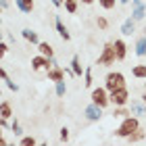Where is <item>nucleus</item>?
Here are the masks:
<instances>
[{"label": "nucleus", "instance_id": "1a4fd4ad", "mask_svg": "<svg viewBox=\"0 0 146 146\" xmlns=\"http://www.w3.org/2000/svg\"><path fill=\"white\" fill-rule=\"evenodd\" d=\"M115 52H117V61H123L125 54H127V46H125L123 40H115Z\"/></svg>", "mask_w": 146, "mask_h": 146}, {"label": "nucleus", "instance_id": "f257e3e1", "mask_svg": "<svg viewBox=\"0 0 146 146\" xmlns=\"http://www.w3.org/2000/svg\"><path fill=\"white\" fill-rule=\"evenodd\" d=\"M140 127V123H138V117H123V121L121 125H119V129H117V136H121V138H129L134 131Z\"/></svg>", "mask_w": 146, "mask_h": 146}, {"label": "nucleus", "instance_id": "a878e982", "mask_svg": "<svg viewBox=\"0 0 146 146\" xmlns=\"http://www.w3.org/2000/svg\"><path fill=\"white\" fill-rule=\"evenodd\" d=\"M11 131H13L15 136H21V134H23V131H21V125H19V121H13V125H11Z\"/></svg>", "mask_w": 146, "mask_h": 146}, {"label": "nucleus", "instance_id": "6ab92c4d", "mask_svg": "<svg viewBox=\"0 0 146 146\" xmlns=\"http://www.w3.org/2000/svg\"><path fill=\"white\" fill-rule=\"evenodd\" d=\"M131 115H146V107L144 104H138V102H131Z\"/></svg>", "mask_w": 146, "mask_h": 146}, {"label": "nucleus", "instance_id": "4be33fe9", "mask_svg": "<svg viewBox=\"0 0 146 146\" xmlns=\"http://www.w3.org/2000/svg\"><path fill=\"white\" fill-rule=\"evenodd\" d=\"M0 75H2V79H4V84H6V86H9V88H11V90H15V92L19 90V86L11 82V79H9V75H6V71H4V69H2V71H0Z\"/></svg>", "mask_w": 146, "mask_h": 146}, {"label": "nucleus", "instance_id": "0eeeda50", "mask_svg": "<svg viewBox=\"0 0 146 146\" xmlns=\"http://www.w3.org/2000/svg\"><path fill=\"white\" fill-rule=\"evenodd\" d=\"M144 15H146L144 2H142V0H134V6H131V17H134L136 21H142Z\"/></svg>", "mask_w": 146, "mask_h": 146}, {"label": "nucleus", "instance_id": "7ed1b4c3", "mask_svg": "<svg viewBox=\"0 0 146 146\" xmlns=\"http://www.w3.org/2000/svg\"><path fill=\"white\" fill-rule=\"evenodd\" d=\"M123 86H125V77H123V73H119V71L109 73L107 79H104V88H107L109 92L119 90V88H123Z\"/></svg>", "mask_w": 146, "mask_h": 146}, {"label": "nucleus", "instance_id": "393cba45", "mask_svg": "<svg viewBox=\"0 0 146 146\" xmlns=\"http://www.w3.org/2000/svg\"><path fill=\"white\" fill-rule=\"evenodd\" d=\"M100 2V6L104 11H111V9H115V0H98Z\"/></svg>", "mask_w": 146, "mask_h": 146}, {"label": "nucleus", "instance_id": "b1692460", "mask_svg": "<svg viewBox=\"0 0 146 146\" xmlns=\"http://www.w3.org/2000/svg\"><path fill=\"white\" fill-rule=\"evenodd\" d=\"M67 94V86L65 82H56V96H65Z\"/></svg>", "mask_w": 146, "mask_h": 146}, {"label": "nucleus", "instance_id": "5701e85b", "mask_svg": "<svg viewBox=\"0 0 146 146\" xmlns=\"http://www.w3.org/2000/svg\"><path fill=\"white\" fill-rule=\"evenodd\" d=\"M65 9H67V13L73 15V13L77 11V2H75V0H65Z\"/></svg>", "mask_w": 146, "mask_h": 146}, {"label": "nucleus", "instance_id": "ddd939ff", "mask_svg": "<svg viewBox=\"0 0 146 146\" xmlns=\"http://www.w3.org/2000/svg\"><path fill=\"white\" fill-rule=\"evenodd\" d=\"M136 54L138 56H146V36H142L136 42Z\"/></svg>", "mask_w": 146, "mask_h": 146}, {"label": "nucleus", "instance_id": "20e7f679", "mask_svg": "<svg viewBox=\"0 0 146 146\" xmlns=\"http://www.w3.org/2000/svg\"><path fill=\"white\" fill-rule=\"evenodd\" d=\"M127 100H129V92H127V88H119V90H113L111 92V102L115 104V107H125L127 104Z\"/></svg>", "mask_w": 146, "mask_h": 146}, {"label": "nucleus", "instance_id": "4468645a", "mask_svg": "<svg viewBox=\"0 0 146 146\" xmlns=\"http://www.w3.org/2000/svg\"><path fill=\"white\" fill-rule=\"evenodd\" d=\"M56 31H58V36H61L63 40H69L71 38V34L67 31V27H65V23L61 21V19H56Z\"/></svg>", "mask_w": 146, "mask_h": 146}, {"label": "nucleus", "instance_id": "aec40b11", "mask_svg": "<svg viewBox=\"0 0 146 146\" xmlns=\"http://www.w3.org/2000/svg\"><path fill=\"white\" fill-rule=\"evenodd\" d=\"M127 115H131V111L123 109V107H117L115 111H113V117H117V119H123V117H127Z\"/></svg>", "mask_w": 146, "mask_h": 146}, {"label": "nucleus", "instance_id": "f03ea898", "mask_svg": "<svg viewBox=\"0 0 146 146\" xmlns=\"http://www.w3.org/2000/svg\"><path fill=\"white\" fill-rule=\"evenodd\" d=\"M117 61V52H115V44H104L102 48V54L98 56V65H102V67H111V65H115Z\"/></svg>", "mask_w": 146, "mask_h": 146}, {"label": "nucleus", "instance_id": "7c9ffc66", "mask_svg": "<svg viewBox=\"0 0 146 146\" xmlns=\"http://www.w3.org/2000/svg\"><path fill=\"white\" fill-rule=\"evenodd\" d=\"M0 4H2V9H6V6H9V0H0Z\"/></svg>", "mask_w": 146, "mask_h": 146}, {"label": "nucleus", "instance_id": "72a5a7b5", "mask_svg": "<svg viewBox=\"0 0 146 146\" xmlns=\"http://www.w3.org/2000/svg\"><path fill=\"white\" fill-rule=\"evenodd\" d=\"M142 100H144V104H146V92H144V96H142Z\"/></svg>", "mask_w": 146, "mask_h": 146}, {"label": "nucleus", "instance_id": "cd10ccee", "mask_svg": "<svg viewBox=\"0 0 146 146\" xmlns=\"http://www.w3.org/2000/svg\"><path fill=\"white\" fill-rule=\"evenodd\" d=\"M36 140L34 138H21V146H34Z\"/></svg>", "mask_w": 146, "mask_h": 146}, {"label": "nucleus", "instance_id": "9b49d317", "mask_svg": "<svg viewBox=\"0 0 146 146\" xmlns=\"http://www.w3.org/2000/svg\"><path fill=\"white\" fill-rule=\"evenodd\" d=\"M15 2H17L21 13H31L34 11V0H15Z\"/></svg>", "mask_w": 146, "mask_h": 146}, {"label": "nucleus", "instance_id": "9d476101", "mask_svg": "<svg viewBox=\"0 0 146 146\" xmlns=\"http://www.w3.org/2000/svg\"><path fill=\"white\" fill-rule=\"evenodd\" d=\"M48 79H50V82H63V79H65V73H63V69H58V67H52V69H48Z\"/></svg>", "mask_w": 146, "mask_h": 146}, {"label": "nucleus", "instance_id": "c85d7f7f", "mask_svg": "<svg viewBox=\"0 0 146 146\" xmlns=\"http://www.w3.org/2000/svg\"><path fill=\"white\" fill-rule=\"evenodd\" d=\"M84 84L88 86V88L92 86V69H88V71H86V82H84Z\"/></svg>", "mask_w": 146, "mask_h": 146}, {"label": "nucleus", "instance_id": "a211bd4d", "mask_svg": "<svg viewBox=\"0 0 146 146\" xmlns=\"http://www.w3.org/2000/svg\"><path fill=\"white\" fill-rule=\"evenodd\" d=\"M23 38L27 40V42H31V44H40L38 42V34H36V31H31V29H23Z\"/></svg>", "mask_w": 146, "mask_h": 146}, {"label": "nucleus", "instance_id": "6e6552de", "mask_svg": "<svg viewBox=\"0 0 146 146\" xmlns=\"http://www.w3.org/2000/svg\"><path fill=\"white\" fill-rule=\"evenodd\" d=\"M134 31H136V19H134V17L125 19L123 25H121V34H123V36H131Z\"/></svg>", "mask_w": 146, "mask_h": 146}, {"label": "nucleus", "instance_id": "f704fd0d", "mask_svg": "<svg viewBox=\"0 0 146 146\" xmlns=\"http://www.w3.org/2000/svg\"><path fill=\"white\" fill-rule=\"evenodd\" d=\"M121 2H123V4H125V2H129V0H121Z\"/></svg>", "mask_w": 146, "mask_h": 146}, {"label": "nucleus", "instance_id": "dca6fc26", "mask_svg": "<svg viewBox=\"0 0 146 146\" xmlns=\"http://www.w3.org/2000/svg\"><path fill=\"white\" fill-rule=\"evenodd\" d=\"M131 75L138 77V79H146V65H136L131 69Z\"/></svg>", "mask_w": 146, "mask_h": 146}, {"label": "nucleus", "instance_id": "423d86ee", "mask_svg": "<svg viewBox=\"0 0 146 146\" xmlns=\"http://www.w3.org/2000/svg\"><path fill=\"white\" fill-rule=\"evenodd\" d=\"M84 113H86V117H88L90 121H98V119L102 117V107H98V104L92 102L90 107H86V111H84Z\"/></svg>", "mask_w": 146, "mask_h": 146}, {"label": "nucleus", "instance_id": "473e14b6", "mask_svg": "<svg viewBox=\"0 0 146 146\" xmlns=\"http://www.w3.org/2000/svg\"><path fill=\"white\" fill-rule=\"evenodd\" d=\"M82 2H84V4H92L94 0H82Z\"/></svg>", "mask_w": 146, "mask_h": 146}, {"label": "nucleus", "instance_id": "39448f33", "mask_svg": "<svg viewBox=\"0 0 146 146\" xmlns=\"http://www.w3.org/2000/svg\"><path fill=\"white\" fill-rule=\"evenodd\" d=\"M107 92H109L107 88H96V90H92V102L104 109V107L111 102V96L107 94Z\"/></svg>", "mask_w": 146, "mask_h": 146}, {"label": "nucleus", "instance_id": "f8f14e48", "mask_svg": "<svg viewBox=\"0 0 146 146\" xmlns=\"http://www.w3.org/2000/svg\"><path fill=\"white\" fill-rule=\"evenodd\" d=\"M38 50H40V54H44V56H48V58H52V46L48 44V42H40L38 44Z\"/></svg>", "mask_w": 146, "mask_h": 146}, {"label": "nucleus", "instance_id": "f3484780", "mask_svg": "<svg viewBox=\"0 0 146 146\" xmlns=\"http://www.w3.org/2000/svg\"><path fill=\"white\" fill-rule=\"evenodd\" d=\"M144 136H146V131H144L142 127H138V129L134 131V134H131V136L127 138V140H129L131 144H134V142H140V140H142V138H144Z\"/></svg>", "mask_w": 146, "mask_h": 146}, {"label": "nucleus", "instance_id": "2f4dec72", "mask_svg": "<svg viewBox=\"0 0 146 146\" xmlns=\"http://www.w3.org/2000/svg\"><path fill=\"white\" fill-rule=\"evenodd\" d=\"M52 4H54V6H61V4H63V0H52Z\"/></svg>", "mask_w": 146, "mask_h": 146}, {"label": "nucleus", "instance_id": "412c9836", "mask_svg": "<svg viewBox=\"0 0 146 146\" xmlns=\"http://www.w3.org/2000/svg\"><path fill=\"white\" fill-rule=\"evenodd\" d=\"M71 69H73L75 75H82V65H79V58H77V56L71 58Z\"/></svg>", "mask_w": 146, "mask_h": 146}, {"label": "nucleus", "instance_id": "c756f323", "mask_svg": "<svg viewBox=\"0 0 146 146\" xmlns=\"http://www.w3.org/2000/svg\"><path fill=\"white\" fill-rule=\"evenodd\" d=\"M67 138H69V129L63 127V129H61V140H67Z\"/></svg>", "mask_w": 146, "mask_h": 146}, {"label": "nucleus", "instance_id": "2eb2a0df", "mask_svg": "<svg viewBox=\"0 0 146 146\" xmlns=\"http://www.w3.org/2000/svg\"><path fill=\"white\" fill-rule=\"evenodd\" d=\"M11 115H13L11 102H6V100H2V104H0V117H2V119H9Z\"/></svg>", "mask_w": 146, "mask_h": 146}, {"label": "nucleus", "instance_id": "bb28decb", "mask_svg": "<svg viewBox=\"0 0 146 146\" xmlns=\"http://www.w3.org/2000/svg\"><path fill=\"white\" fill-rule=\"evenodd\" d=\"M96 25H98L100 29H107V27H109V21H107L104 17H98V19H96Z\"/></svg>", "mask_w": 146, "mask_h": 146}]
</instances>
